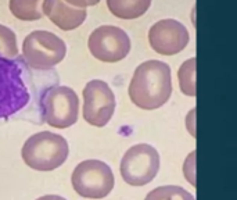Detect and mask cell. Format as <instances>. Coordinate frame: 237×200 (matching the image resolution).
I'll list each match as a JSON object with an SVG mask.
<instances>
[{
	"instance_id": "14",
	"label": "cell",
	"mask_w": 237,
	"mask_h": 200,
	"mask_svg": "<svg viewBox=\"0 0 237 200\" xmlns=\"http://www.w3.org/2000/svg\"><path fill=\"white\" fill-rule=\"evenodd\" d=\"M180 91L186 96H196V57L189 58L180 66L178 71Z\"/></svg>"
},
{
	"instance_id": "7",
	"label": "cell",
	"mask_w": 237,
	"mask_h": 200,
	"mask_svg": "<svg viewBox=\"0 0 237 200\" xmlns=\"http://www.w3.org/2000/svg\"><path fill=\"white\" fill-rule=\"evenodd\" d=\"M119 170L128 185L144 186L157 177L160 170V154L151 145H135L123 154Z\"/></svg>"
},
{
	"instance_id": "2",
	"label": "cell",
	"mask_w": 237,
	"mask_h": 200,
	"mask_svg": "<svg viewBox=\"0 0 237 200\" xmlns=\"http://www.w3.org/2000/svg\"><path fill=\"white\" fill-rule=\"evenodd\" d=\"M68 153V143L61 135L42 131L26 139L21 156L24 163L32 170L53 171L64 164Z\"/></svg>"
},
{
	"instance_id": "11",
	"label": "cell",
	"mask_w": 237,
	"mask_h": 200,
	"mask_svg": "<svg viewBox=\"0 0 237 200\" xmlns=\"http://www.w3.org/2000/svg\"><path fill=\"white\" fill-rule=\"evenodd\" d=\"M42 14L62 31H72L85 22L87 13L83 8L72 7L64 0H43Z\"/></svg>"
},
{
	"instance_id": "18",
	"label": "cell",
	"mask_w": 237,
	"mask_h": 200,
	"mask_svg": "<svg viewBox=\"0 0 237 200\" xmlns=\"http://www.w3.org/2000/svg\"><path fill=\"white\" fill-rule=\"evenodd\" d=\"M65 3H68L69 6L75 8H85L86 7H90V6H96L100 0H64Z\"/></svg>"
},
{
	"instance_id": "9",
	"label": "cell",
	"mask_w": 237,
	"mask_h": 200,
	"mask_svg": "<svg viewBox=\"0 0 237 200\" xmlns=\"http://www.w3.org/2000/svg\"><path fill=\"white\" fill-rule=\"evenodd\" d=\"M115 96L107 82L93 79L83 89V118L93 127H104L115 111Z\"/></svg>"
},
{
	"instance_id": "17",
	"label": "cell",
	"mask_w": 237,
	"mask_h": 200,
	"mask_svg": "<svg viewBox=\"0 0 237 200\" xmlns=\"http://www.w3.org/2000/svg\"><path fill=\"white\" fill-rule=\"evenodd\" d=\"M194 161H196V150L193 153L189 154L186 163H184L183 167V172L184 177L187 178V181L190 182L193 186H196V174H194Z\"/></svg>"
},
{
	"instance_id": "13",
	"label": "cell",
	"mask_w": 237,
	"mask_h": 200,
	"mask_svg": "<svg viewBox=\"0 0 237 200\" xmlns=\"http://www.w3.org/2000/svg\"><path fill=\"white\" fill-rule=\"evenodd\" d=\"M40 0H10V11L15 18L22 21H36L43 17L39 7Z\"/></svg>"
},
{
	"instance_id": "1",
	"label": "cell",
	"mask_w": 237,
	"mask_h": 200,
	"mask_svg": "<svg viewBox=\"0 0 237 200\" xmlns=\"http://www.w3.org/2000/svg\"><path fill=\"white\" fill-rule=\"evenodd\" d=\"M172 95L171 67L160 60L141 63L133 72L129 84V97L143 110L160 109Z\"/></svg>"
},
{
	"instance_id": "3",
	"label": "cell",
	"mask_w": 237,
	"mask_h": 200,
	"mask_svg": "<svg viewBox=\"0 0 237 200\" xmlns=\"http://www.w3.org/2000/svg\"><path fill=\"white\" fill-rule=\"evenodd\" d=\"M67 53L64 40L49 31H33L22 42V56L29 67L50 69L61 63Z\"/></svg>"
},
{
	"instance_id": "16",
	"label": "cell",
	"mask_w": 237,
	"mask_h": 200,
	"mask_svg": "<svg viewBox=\"0 0 237 200\" xmlns=\"http://www.w3.org/2000/svg\"><path fill=\"white\" fill-rule=\"evenodd\" d=\"M0 56L6 58H13L18 56L15 33L2 24H0Z\"/></svg>"
},
{
	"instance_id": "6",
	"label": "cell",
	"mask_w": 237,
	"mask_h": 200,
	"mask_svg": "<svg viewBox=\"0 0 237 200\" xmlns=\"http://www.w3.org/2000/svg\"><path fill=\"white\" fill-rule=\"evenodd\" d=\"M29 92L22 79L21 67L0 56V118H8L29 103Z\"/></svg>"
},
{
	"instance_id": "10",
	"label": "cell",
	"mask_w": 237,
	"mask_h": 200,
	"mask_svg": "<svg viewBox=\"0 0 237 200\" xmlns=\"http://www.w3.org/2000/svg\"><path fill=\"white\" fill-rule=\"evenodd\" d=\"M189 31L182 22L172 18L155 22L148 31L151 49L162 56H173L183 50L189 43Z\"/></svg>"
},
{
	"instance_id": "15",
	"label": "cell",
	"mask_w": 237,
	"mask_h": 200,
	"mask_svg": "<svg viewBox=\"0 0 237 200\" xmlns=\"http://www.w3.org/2000/svg\"><path fill=\"white\" fill-rule=\"evenodd\" d=\"M144 200H196L191 193L180 186L166 185L155 188L148 193Z\"/></svg>"
},
{
	"instance_id": "4",
	"label": "cell",
	"mask_w": 237,
	"mask_h": 200,
	"mask_svg": "<svg viewBox=\"0 0 237 200\" xmlns=\"http://www.w3.org/2000/svg\"><path fill=\"white\" fill-rule=\"evenodd\" d=\"M71 182L79 196L86 199H104L114 189V174L104 161L86 160L75 167Z\"/></svg>"
},
{
	"instance_id": "5",
	"label": "cell",
	"mask_w": 237,
	"mask_h": 200,
	"mask_svg": "<svg viewBox=\"0 0 237 200\" xmlns=\"http://www.w3.org/2000/svg\"><path fill=\"white\" fill-rule=\"evenodd\" d=\"M44 122L54 128H68L74 125L79 114V99L74 89L68 86L49 88L40 99Z\"/></svg>"
},
{
	"instance_id": "12",
	"label": "cell",
	"mask_w": 237,
	"mask_h": 200,
	"mask_svg": "<svg viewBox=\"0 0 237 200\" xmlns=\"http://www.w3.org/2000/svg\"><path fill=\"white\" fill-rule=\"evenodd\" d=\"M151 0H107V7L112 14L122 20H135L146 14Z\"/></svg>"
},
{
	"instance_id": "19",
	"label": "cell",
	"mask_w": 237,
	"mask_h": 200,
	"mask_svg": "<svg viewBox=\"0 0 237 200\" xmlns=\"http://www.w3.org/2000/svg\"><path fill=\"white\" fill-rule=\"evenodd\" d=\"M36 200H67V199H64L61 196H57V195H46V196H42Z\"/></svg>"
},
{
	"instance_id": "8",
	"label": "cell",
	"mask_w": 237,
	"mask_h": 200,
	"mask_svg": "<svg viewBox=\"0 0 237 200\" xmlns=\"http://www.w3.org/2000/svg\"><path fill=\"white\" fill-rule=\"evenodd\" d=\"M87 46L94 58L104 63H118L130 51L129 35L114 25L99 26L90 33Z\"/></svg>"
}]
</instances>
